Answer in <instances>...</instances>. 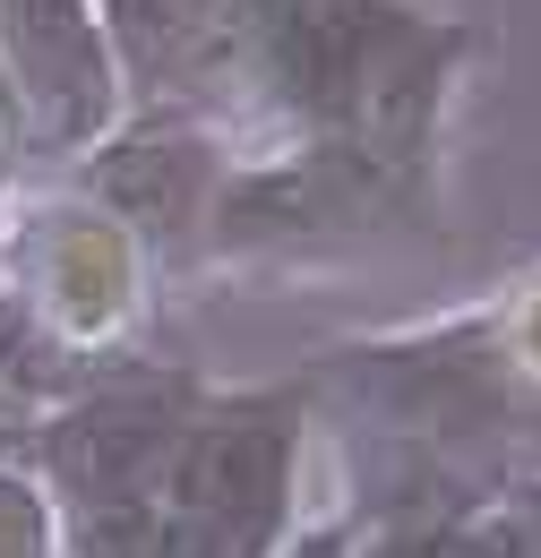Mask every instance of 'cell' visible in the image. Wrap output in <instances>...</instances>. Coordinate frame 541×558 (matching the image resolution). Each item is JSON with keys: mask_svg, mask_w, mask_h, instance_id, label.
<instances>
[{"mask_svg": "<svg viewBox=\"0 0 541 558\" xmlns=\"http://www.w3.org/2000/svg\"><path fill=\"white\" fill-rule=\"evenodd\" d=\"M292 464H301V396L190 404L155 482V550L275 558V542L292 533Z\"/></svg>", "mask_w": 541, "mask_h": 558, "instance_id": "6da1fadb", "label": "cell"}, {"mask_svg": "<svg viewBox=\"0 0 541 558\" xmlns=\"http://www.w3.org/2000/svg\"><path fill=\"white\" fill-rule=\"evenodd\" d=\"M190 387H95L77 413L35 429V456L61 489V515H95V507H155L164 456L190 421Z\"/></svg>", "mask_w": 541, "mask_h": 558, "instance_id": "7a4b0ae2", "label": "cell"}, {"mask_svg": "<svg viewBox=\"0 0 541 558\" xmlns=\"http://www.w3.org/2000/svg\"><path fill=\"white\" fill-rule=\"evenodd\" d=\"M0 558H61V507L17 464H0Z\"/></svg>", "mask_w": 541, "mask_h": 558, "instance_id": "3957f363", "label": "cell"}, {"mask_svg": "<svg viewBox=\"0 0 541 558\" xmlns=\"http://www.w3.org/2000/svg\"><path fill=\"white\" fill-rule=\"evenodd\" d=\"M275 558H361V524H352V507H327V515H310V524H292Z\"/></svg>", "mask_w": 541, "mask_h": 558, "instance_id": "277c9868", "label": "cell"}]
</instances>
